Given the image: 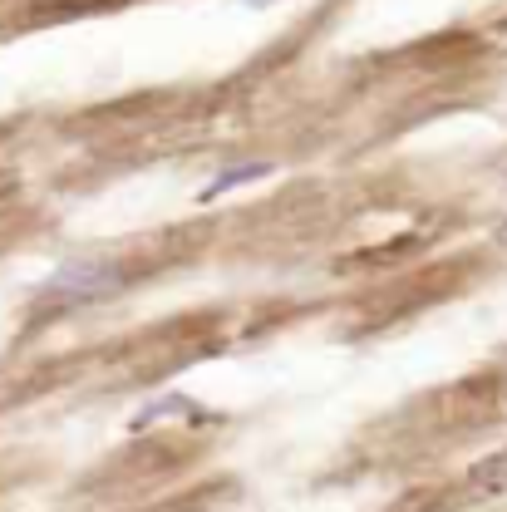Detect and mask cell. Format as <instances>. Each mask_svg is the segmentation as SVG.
<instances>
[{
    "label": "cell",
    "mask_w": 507,
    "mask_h": 512,
    "mask_svg": "<svg viewBox=\"0 0 507 512\" xmlns=\"http://www.w3.org/2000/svg\"><path fill=\"white\" fill-rule=\"evenodd\" d=\"M119 286H124V276H119L114 261H94V256H84V261H64L60 271H50V281H45V301L89 306V301L114 296Z\"/></svg>",
    "instance_id": "obj_1"
},
{
    "label": "cell",
    "mask_w": 507,
    "mask_h": 512,
    "mask_svg": "<svg viewBox=\"0 0 507 512\" xmlns=\"http://www.w3.org/2000/svg\"><path fill=\"white\" fill-rule=\"evenodd\" d=\"M256 178H271V163H242V168H227V173H217L207 188L197 192V202H212L217 192H232V188H242V183H256Z\"/></svg>",
    "instance_id": "obj_2"
},
{
    "label": "cell",
    "mask_w": 507,
    "mask_h": 512,
    "mask_svg": "<svg viewBox=\"0 0 507 512\" xmlns=\"http://www.w3.org/2000/svg\"><path fill=\"white\" fill-rule=\"evenodd\" d=\"M468 483H473L478 493H507V448L493 453V458H483V463L468 473Z\"/></svg>",
    "instance_id": "obj_3"
},
{
    "label": "cell",
    "mask_w": 507,
    "mask_h": 512,
    "mask_svg": "<svg viewBox=\"0 0 507 512\" xmlns=\"http://www.w3.org/2000/svg\"><path fill=\"white\" fill-rule=\"evenodd\" d=\"M188 409L192 404L183 399V394H163L153 409H138V414H133V429H148V424H158L163 414H188Z\"/></svg>",
    "instance_id": "obj_4"
}]
</instances>
